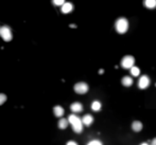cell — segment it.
Here are the masks:
<instances>
[{"mask_svg":"<svg viewBox=\"0 0 156 145\" xmlns=\"http://www.w3.org/2000/svg\"><path fill=\"white\" fill-rule=\"evenodd\" d=\"M150 145H156V138H154L153 140L151 141V144Z\"/></svg>","mask_w":156,"mask_h":145,"instance_id":"cell-21","label":"cell"},{"mask_svg":"<svg viewBox=\"0 0 156 145\" xmlns=\"http://www.w3.org/2000/svg\"><path fill=\"white\" fill-rule=\"evenodd\" d=\"M90 108H91L93 111H95V112H99L101 110V108H102V104H101L100 101H93V103H91Z\"/></svg>","mask_w":156,"mask_h":145,"instance_id":"cell-13","label":"cell"},{"mask_svg":"<svg viewBox=\"0 0 156 145\" xmlns=\"http://www.w3.org/2000/svg\"><path fill=\"white\" fill-rule=\"evenodd\" d=\"M0 36L4 41H11L13 38L12 30L9 26H3L0 28Z\"/></svg>","mask_w":156,"mask_h":145,"instance_id":"cell-3","label":"cell"},{"mask_svg":"<svg viewBox=\"0 0 156 145\" xmlns=\"http://www.w3.org/2000/svg\"><path fill=\"white\" fill-rule=\"evenodd\" d=\"M150 84H151V79H150V77L148 76V75H141L140 77H139V81H138V88L141 90L143 89H147V88L150 86Z\"/></svg>","mask_w":156,"mask_h":145,"instance_id":"cell-6","label":"cell"},{"mask_svg":"<svg viewBox=\"0 0 156 145\" xmlns=\"http://www.w3.org/2000/svg\"><path fill=\"white\" fill-rule=\"evenodd\" d=\"M149 145H150V144H149Z\"/></svg>","mask_w":156,"mask_h":145,"instance_id":"cell-25","label":"cell"},{"mask_svg":"<svg viewBox=\"0 0 156 145\" xmlns=\"http://www.w3.org/2000/svg\"><path fill=\"white\" fill-rule=\"evenodd\" d=\"M81 120H82L83 125H85V126H87V127L90 126V125L93 123V116H91V114H85Z\"/></svg>","mask_w":156,"mask_h":145,"instance_id":"cell-9","label":"cell"},{"mask_svg":"<svg viewBox=\"0 0 156 145\" xmlns=\"http://www.w3.org/2000/svg\"><path fill=\"white\" fill-rule=\"evenodd\" d=\"M5 101H6V95L4 93H0V106L3 105L5 103Z\"/></svg>","mask_w":156,"mask_h":145,"instance_id":"cell-19","label":"cell"},{"mask_svg":"<svg viewBox=\"0 0 156 145\" xmlns=\"http://www.w3.org/2000/svg\"><path fill=\"white\" fill-rule=\"evenodd\" d=\"M66 145H79L75 141H68V142L66 143Z\"/></svg>","mask_w":156,"mask_h":145,"instance_id":"cell-20","label":"cell"},{"mask_svg":"<svg viewBox=\"0 0 156 145\" xmlns=\"http://www.w3.org/2000/svg\"><path fill=\"white\" fill-rule=\"evenodd\" d=\"M83 109H84V107H83V105L80 103V102H74V103H72L71 105H70V110H71L74 114L82 112Z\"/></svg>","mask_w":156,"mask_h":145,"instance_id":"cell-7","label":"cell"},{"mask_svg":"<svg viewBox=\"0 0 156 145\" xmlns=\"http://www.w3.org/2000/svg\"><path fill=\"white\" fill-rule=\"evenodd\" d=\"M99 72H100V74H103V69H101V70H100V71H99Z\"/></svg>","mask_w":156,"mask_h":145,"instance_id":"cell-23","label":"cell"},{"mask_svg":"<svg viewBox=\"0 0 156 145\" xmlns=\"http://www.w3.org/2000/svg\"><path fill=\"white\" fill-rule=\"evenodd\" d=\"M53 114H54V116H55L56 118H61V116H63L64 114H65V110H64V108L62 106L56 105L53 107Z\"/></svg>","mask_w":156,"mask_h":145,"instance_id":"cell-10","label":"cell"},{"mask_svg":"<svg viewBox=\"0 0 156 145\" xmlns=\"http://www.w3.org/2000/svg\"><path fill=\"white\" fill-rule=\"evenodd\" d=\"M73 10V4L71 2H65L61 6V11L63 14H69Z\"/></svg>","mask_w":156,"mask_h":145,"instance_id":"cell-8","label":"cell"},{"mask_svg":"<svg viewBox=\"0 0 156 145\" xmlns=\"http://www.w3.org/2000/svg\"><path fill=\"white\" fill-rule=\"evenodd\" d=\"M143 5L149 10H153L156 8V0H143Z\"/></svg>","mask_w":156,"mask_h":145,"instance_id":"cell-14","label":"cell"},{"mask_svg":"<svg viewBox=\"0 0 156 145\" xmlns=\"http://www.w3.org/2000/svg\"><path fill=\"white\" fill-rule=\"evenodd\" d=\"M73 90L74 92L78 93V94H85V93L88 92L89 87L85 82H79L73 86Z\"/></svg>","mask_w":156,"mask_h":145,"instance_id":"cell-4","label":"cell"},{"mask_svg":"<svg viewBox=\"0 0 156 145\" xmlns=\"http://www.w3.org/2000/svg\"><path fill=\"white\" fill-rule=\"evenodd\" d=\"M65 2H66L65 0H52V4L55 6H62Z\"/></svg>","mask_w":156,"mask_h":145,"instance_id":"cell-17","label":"cell"},{"mask_svg":"<svg viewBox=\"0 0 156 145\" xmlns=\"http://www.w3.org/2000/svg\"><path fill=\"white\" fill-rule=\"evenodd\" d=\"M69 124H71L72 126V129L75 134H81L83 131V123H82V120L80 119L79 116L77 114H70L67 119Z\"/></svg>","mask_w":156,"mask_h":145,"instance_id":"cell-1","label":"cell"},{"mask_svg":"<svg viewBox=\"0 0 156 145\" xmlns=\"http://www.w3.org/2000/svg\"><path fill=\"white\" fill-rule=\"evenodd\" d=\"M69 26H70V28H77V26H75V24H70Z\"/></svg>","mask_w":156,"mask_h":145,"instance_id":"cell-22","label":"cell"},{"mask_svg":"<svg viewBox=\"0 0 156 145\" xmlns=\"http://www.w3.org/2000/svg\"><path fill=\"white\" fill-rule=\"evenodd\" d=\"M130 70H131V74H132L133 76H139V74H140V69L138 68V67L133 66Z\"/></svg>","mask_w":156,"mask_h":145,"instance_id":"cell-16","label":"cell"},{"mask_svg":"<svg viewBox=\"0 0 156 145\" xmlns=\"http://www.w3.org/2000/svg\"><path fill=\"white\" fill-rule=\"evenodd\" d=\"M115 29L119 34H125L129 30V20L124 17H120L115 22Z\"/></svg>","mask_w":156,"mask_h":145,"instance_id":"cell-2","label":"cell"},{"mask_svg":"<svg viewBox=\"0 0 156 145\" xmlns=\"http://www.w3.org/2000/svg\"><path fill=\"white\" fill-rule=\"evenodd\" d=\"M143 128V125L140 121H134L132 123V130L135 132H140Z\"/></svg>","mask_w":156,"mask_h":145,"instance_id":"cell-11","label":"cell"},{"mask_svg":"<svg viewBox=\"0 0 156 145\" xmlns=\"http://www.w3.org/2000/svg\"><path fill=\"white\" fill-rule=\"evenodd\" d=\"M140 145H149V144H148V143H147V142H143V143H141Z\"/></svg>","mask_w":156,"mask_h":145,"instance_id":"cell-24","label":"cell"},{"mask_svg":"<svg viewBox=\"0 0 156 145\" xmlns=\"http://www.w3.org/2000/svg\"><path fill=\"white\" fill-rule=\"evenodd\" d=\"M135 65V58L132 55H125L121 59V67L124 69H131Z\"/></svg>","mask_w":156,"mask_h":145,"instance_id":"cell-5","label":"cell"},{"mask_svg":"<svg viewBox=\"0 0 156 145\" xmlns=\"http://www.w3.org/2000/svg\"><path fill=\"white\" fill-rule=\"evenodd\" d=\"M68 121H67V119H61L60 121H58V128L61 130H65L68 127Z\"/></svg>","mask_w":156,"mask_h":145,"instance_id":"cell-15","label":"cell"},{"mask_svg":"<svg viewBox=\"0 0 156 145\" xmlns=\"http://www.w3.org/2000/svg\"><path fill=\"white\" fill-rule=\"evenodd\" d=\"M86 145H103V143L101 142L100 140H91V141H89Z\"/></svg>","mask_w":156,"mask_h":145,"instance_id":"cell-18","label":"cell"},{"mask_svg":"<svg viewBox=\"0 0 156 145\" xmlns=\"http://www.w3.org/2000/svg\"><path fill=\"white\" fill-rule=\"evenodd\" d=\"M133 83H134V81H133V79L131 76H123L121 79V84L124 87H131L133 85Z\"/></svg>","mask_w":156,"mask_h":145,"instance_id":"cell-12","label":"cell"}]
</instances>
